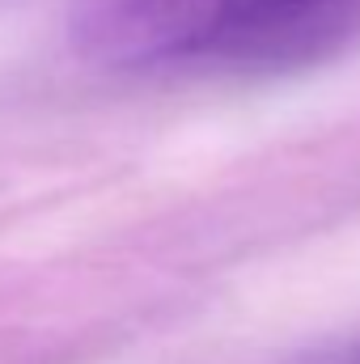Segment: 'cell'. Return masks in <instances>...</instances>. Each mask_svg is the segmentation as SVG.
Returning a JSON list of instances; mask_svg holds the SVG:
<instances>
[{"mask_svg":"<svg viewBox=\"0 0 360 364\" xmlns=\"http://www.w3.org/2000/svg\"><path fill=\"white\" fill-rule=\"evenodd\" d=\"M360 0H77L81 55L115 68H280L322 55Z\"/></svg>","mask_w":360,"mask_h":364,"instance_id":"1","label":"cell"}]
</instances>
